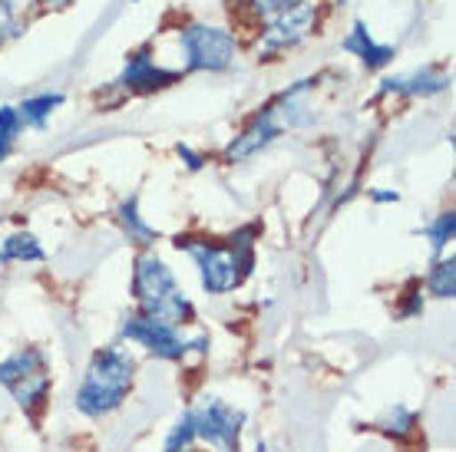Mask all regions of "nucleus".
I'll list each match as a JSON object with an SVG mask.
<instances>
[{"mask_svg":"<svg viewBox=\"0 0 456 452\" xmlns=\"http://www.w3.org/2000/svg\"><path fill=\"white\" fill-rule=\"evenodd\" d=\"M255 238L258 225H248L228 238V245H208V241H195V238H179L175 248L185 251L199 268L202 287L208 295H228L235 291L255 268Z\"/></svg>","mask_w":456,"mask_h":452,"instance_id":"1","label":"nucleus"},{"mask_svg":"<svg viewBox=\"0 0 456 452\" xmlns=\"http://www.w3.org/2000/svg\"><path fill=\"white\" fill-rule=\"evenodd\" d=\"M133 297L142 317L172 324V327H185L195 320V307L189 301L172 268L156 254H139L136 268H133Z\"/></svg>","mask_w":456,"mask_h":452,"instance_id":"2","label":"nucleus"},{"mask_svg":"<svg viewBox=\"0 0 456 452\" xmlns=\"http://www.w3.org/2000/svg\"><path fill=\"white\" fill-rule=\"evenodd\" d=\"M133 380H136V360L123 347H103L83 374V383L77 390V409L90 419L113 413L123 407V400L133 390Z\"/></svg>","mask_w":456,"mask_h":452,"instance_id":"3","label":"nucleus"},{"mask_svg":"<svg viewBox=\"0 0 456 452\" xmlns=\"http://www.w3.org/2000/svg\"><path fill=\"white\" fill-rule=\"evenodd\" d=\"M50 360L40 347H23V351L11 353L7 360H0V386L20 403L27 413H34L46 403L50 393Z\"/></svg>","mask_w":456,"mask_h":452,"instance_id":"4","label":"nucleus"},{"mask_svg":"<svg viewBox=\"0 0 456 452\" xmlns=\"http://www.w3.org/2000/svg\"><path fill=\"white\" fill-rule=\"evenodd\" d=\"M179 46H183L185 69L192 73H222L235 63L239 40L232 30L216 27V23H189L179 30Z\"/></svg>","mask_w":456,"mask_h":452,"instance_id":"5","label":"nucleus"},{"mask_svg":"<svg viewBox=\"0 0 456 452\" xmlns=\"http://www.w3.org/2000/svg\"><path fill=\"white\" fill-rule=\"evenodd\" d=\"M123 337L139 343V347H146V351L152 353V357H159V360H185L189 353L208 351L206 334L185 337L183 327H172V324H162V320H152V317H142V314L126 317Z\"/></svg>","mask_w":456,"mask_h":452,"instance_id":"6","label":"nucleus"},{"mask_svg":"<svg viewBox=\"0 0 456 452\" xmlns=\"http://www.w3.org/2000/svg\"><path fill=\"white\" fill-rule=\"evenodd\" d=\"M185 423L192 430L195 442H208L222 452H239L241 449V426H245V413L235 407H228L225 400L208 396L199 407H192L185 413Z\"/></svg>","mask_w":456,"mask_h":452,"instance_id":"7","label":"nucleus"},{"mask_svg":"<svg viewBox=\"0 0 456 452\" xmlns=\"http://www.w3.org/2000/svg\"><path fill=\"white\" fill-rule=\"evenodd\" d=\"M314 27H318V7L311 0H297L274 17H268V27L258 40V57L272 60L285 50H295L297 44H305L314 34Z\"/></svg>","mask_w":456,"mask_h":452,"instance_id":"8","label":"nucleus"},{"mask_svg":"<svg viewBox=\"0 0 456 452\" xmlns=\"http://www.w3.org/2000/svg\"><path fill=\"white\" fill-rule=\"evenodd\" d=\"M278 133H281V125L274 123V113L272 106L265 109V113H258L255 119H251L245 129H241L239 136L232 139L225 146V152H222V158H225L228 165H239V162H248V158H255L262 149H268L278 139Z\"/></svg>","mask_w":456,"mask_h":452,"instance_id":"9","label":"nucleus"},{"mask_svg":"<svg viewBox=\"0 0 456 452\" xmlns=\"http://www.w3.org/2000/svg\"><path fill=\"white\" fill-rule=\"evenodd\" d=\"M179 77H183L179 69L159 67L156 60L149 57V50H139V53H133V57L126 60V67H123V73L116 77V83L129 93H156V90L172 86Z\"/></svg>","mask_w":456,"mask_h":452,"instance_id":"10","label":"nucleus"},{"mask_svg":"<svg viewBox=\"0 0 456 452\" xmlns=\"http://www.w3.org/2000/svg\"><path fill=\"white\" fill-rule=\"evenodd\" d=\"M450 90V73L434 67H423V69H411V73H400V77H387L380 83V93H394V96H436V93Z\"/></svg>","mask_w":456,"mask_h":452,"instance_id":"11","label":"nucleus"},{"mask_svg":"<svg viewBox=\"0 0 456 452\" xmlns=\"http://www.w3.org/2000/svg\"><path fill=\"white\" fill-rule=\"evenodd\" d=\"M311 83L314 79H297L295 86L281 96L278 102H272L274 123L281 129H305L314 123V106H311Z\"/></svg>","mask_w":456,"mask_h":452,"instance_id":"12","label":"nucleus"},{"mask_svg":"<svg viewBox=\"0 0 456 452\" xmlns=\"http://www.w3.org/2000/svg\"><path fill=\"white\" fill-rule=\"evenodd\" d=\"M341 50L361 60L367 69H384L390 60L397 57V50H394L390 44H377L374 36H370V30H367L364 20H354L351 34L341 40Z\"/></svg>","mask_w":456,"mask_h":452,"instance_id":"13","label":"nucleus"},{"mask_svg":"<svg viewBox=\"0 0 456 452\" xmlns=\"http://www.w3.org/2000/svg\"><path fill=\"white\" fill-rule=\"evenodd\" d=\"M63 102H67L63 93H44V96H34V100H23L20 106H13V109H17V116H20L23 125H30V129H44L46 119H50V113L60 109Z\"/></svg>","mask_w":456,"mask_h":452,"instance_id":"14","label":"nucleus"},{"mask_svg":"<svg viewBox=\"0 0 456 452\" xmlns=\"http://www.w3.org/2000/svg\"><path fill=\"white\" fill-rule=\"evenodd\" d=\"M46 251L40 248V241H37L30 231H17L11 235L4 245H0V264H30V261H44Z\"/></svg>","mask_w":456,"mask_h":452,"instance_id":"15","label":"nucleus"},{"mask_svg":"<svg viewBox=\"0 0 456 452\" xmlns=\"http://www.w3.org/2000/svg\"><path fill=\"white\" fill-rule=\"evenodd\" d=\"M119 222H123V231L129 235V241H136V245L159 241V231L152 225H146V218L139 215V195H129V198L119 205Z\"/></svg>","mask_w":456,"mask_h":452,"instance_id":"16","label":"nucleus"},{"mask_svg":"<svg viewBox=\"0 0 456 452\" xmlns=\"http://www.w3.org/2000/svg\"><path fill=\"white\" fill-rule=\"evenodd\" d=\"M37 0H0V46L23 34L27 13L34 11Z\"/></svg>","mask_w":456,"mask_h":452,"instance_id":"17","label":"nucleus"},{"mask_svg":"<svg viewBox=\"0 0 456 452\" xmlns=\"http://www.w3.org/2000/svg\"><path fill=\"white\" fill-rule=\"evenodd\" d=\"M427 291L434 297H450L456 295V261L446 258V261H436L430 274H427Z\"/></svg>","mask_w":456,"mask_h":452,"instance_id":"18","label":"nucleus"},{"mask_svg":"<svg viewBox=\"0 0 456 452\" xmlns=\"http://www.w3.org/2000/svg\"><path fill=\"white\" fill-rule=\"evenodd\" d=\"M23 133V123L13 106H0V162L11 156L13 142Z\"/></svg>","mask_w":456,"mask_h":452,"instance_id":"19","label":"nucleus"},{"mask_svg":"<svg viewBox=\"0 0 456 452\" xmlns=\"http://www.w3.org/2000/svg\"><path fill=\"white\" fill-rule=\"evenodd\" d=\"M453 231H456V215L453 212H444V215H436L430 225L423 228V235L430 238V245H434V254H440V251L453 241Z\"/></svg>","mask_w":456,"mask_h":452,"instance_id":"20","label":"nucleus"},{"mask_svg":"<svg viewBox=\"0 0 456 452\" xmlns=\"http://www.w3.org/2000/svg\"><path fill=\"white\" fill-rule=\"evenodd\" d=\"M384 432H394V436H407V432L417 426V413L413 409H407V407H394L387 413V416L377 423Z\"/></svg>","mask_w":456,"mask_h":452,"instance_id":"21","label":"nucleus"},{"mask_svg":"<svg viewBox=\"0 0 456 452\" xmlns=\"http://www.w3.org/2000/svg\"><path fill=\"white\" fill-rule=\"evenodd\" d=\"M245 4L251 7V13H255V17L268 20V17H274L278 11H285V7L297 4V0H245Z\"/></svg>","mask_w":456,"mask_h":452,"instance_id":"22","label":"nucleus"},{"mask_svg":"<svg viewBox=\"0 0 456 452\" xmlns=\"http://www.w3.org/2000/svg\"><path fill=\"white\" fill-rule=\"evenodd\" d=\"M423 314V295H420V287H413L411 297H407V304H403V311H400V317L407 320V317H417Z\"/></svg>","mask_w":456,"mask_h":452,"instance_id":"23","label":"nucleus"},{"mask_svg":"<svg viewBox=\"0 0 456 452\" xmlns=\"http://www.w3.org/2000/svg\"><path fill=\"white\" fill-rule=\"evenodd\" d=\"M175 152H179V156L185 158V165H189V169H192V172H199V169H202V165H206V158H202V156H195L192 149H189V146H183V142H179V146H175Z\"/></svg>","mask_w":456,"mask_h":452,"instance_id":"24","label":"nucleus"},{"mask_svg":"<svg viewBox=\"0 0 456 452\" xmlns=\"http://www.w3.org/2000/svg\"><path fill=\"white\" fill-rule=\"evenodd\" d=\"M370 198H374V202H400L397 192H370Z\"/></svg>","mask_w":456,"mask_h":452,"instance_id":"25","label":"nucleus"},{"mask_svg":"<svg viewBox=\"0 0 456 452\" xmlns=\"http://www.w3.org/2000/svg\"><path fill=\"white\" fill-rule=\"evenodd\" d=\"M46 7H53V11H63V7H69L73 0H44Z\"/></svg>","mask_w":456,"mask_h":452,"instance_id":"26","label":"nucleus"},{"mask_svg":"<svg viewBox=\"0 0 456 452\" xmlns=\"http://www.w3.org/2000/svg\"><path fill=\"white\" fill-rule=\"evenodd\" d=\"M347 4H351V0H338V7H347Z\"/></svg>","mask_w":456,"mask_h":452,"instance_id":"27","label":"nucleus"}]
</instances>
